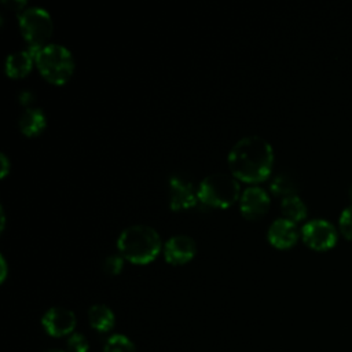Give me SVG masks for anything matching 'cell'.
Returning a JSON list of instances; mask_svg holds the SVG:
<instances>
[{"label":"cell","mask_w":352,"mask_h":352,"mask_svg":"<svg viewBox=\"0 0 352 352\" xmlns=\"http://www.w3.org/2000/svg\"><path fill=\"white\" fill-rule=\"evenodd\" d=\"M41 324L51 337L69 336L76 327V315L69 308L51 307L43 315Z\"/></svg>","instance_id":"cell-7"},{"label":"cell","mask_w":352,"mask_h":352,"mask_svg":"<svg viewBox=\"0 0 352 352\" xmlns=\"http://www.w3.org/2000/svg\"><path fill=\"white\" fill-rule=\"evenodd\" d=\"M301 236L307 246L318 252L329 250L337 243V230L324 219L307 221L301 228Z\"/></svg>","instance_id":"cell-6"},{"label":"cell","mask_w":352,"mask_h":352,"mask_svg":"<svg viewBox=\"0 0 352 352\" xmlns=\"http://www.w3.org/2000/svg\"><path fill=\"white\" fill-rule=\"evenodd\" d=\"M227 162L232 176L238 180L258 183L271 175L274 150L264 138L249 135L239 139L232 146Z\"/></svg>","instance_id":"cell-1"},{"label":"cell","mask_w":352,"mask_h":352,"mask_svg":"<svg viewBox=\"0 0 352 352\" xmlns=\"http://www.w3.org/2000/svg\"><path fill=\"white\" fill-rule=\"evenodd\" d=\"M88 322L94 330L107 333L114 327V312L104 304H94L88 309Z\"/></svg>","instance_id":"cell-14"},{"label":"cell","mask_w":352,"mask_h":352,"mask_svg":"<svg viewBox=\"0 0 352 352\" xmlns=\"http://www.w3.org/2000/svg\"><path fill=\"white\" fill-rule=\"evenodd\" d=\"M197 253L195 241L187 234H176L170 236L164 246V257L172 265L188 263Z\"/></svg>","instance_id":"cell-10"},{"label":"cell","mask_w":352,"mask_h":352,"mask_svg":"<svg viewBox=\"0 0 352 352\" xmlns=\"http://www.w3.org/2000/svg\"><path fill=\"white\" fill-rule=\"evenodd\" d=\"M10 165H11L10 160L4 153H1V177L7 176V173L10 172Z\"/></svg>","instance_id":"cell-21"},{"label":"cell","mask_w":352,"mask_h":352,"mask_svg":"<svg viewBox=\"0 0 352 352\" xmlns=\"http://www.w3.org/2000/svg\"><path fill=\"white\" fill-rule=\"evenodd\" d=\"M3 4L6 7H8V8H11V10H21V8H23L26 6V1H21V0L19 1H15V0L7 1V0H4Z\"/></svg>","instance_id":"cell-22"},{"label":"cell","mask_w":352,"mask_h":352,"mask_svg":"<svg viewBox=\"0 0 352 352\" xmlns=\"http://www.w3.org/2000/svg\"><path fill=\"white\" fill-rule=\"evenodd\" d=\"M1 230H4V224H6V216H4V209L1 208Z\"/></svg>","instance_id":"cell-25"},{"label":"cell","mask_w":352,"mask_h":352,"mask_svg":"<svg viewBox=\"0 0 352 352\" xmlns=\"http://www.w3.org/2000/svg\"><path fill=\"white\" fill-rule=\"evenodd\" d=\"M348 194H349V198H351V201H352V186L349 187V191H348Z\"/></svg>","instance_id":"cell-26"},{"label":"cell","mask_w":352,"mask_h":352,"mask_svg":"<svg viewBox=\"0 0 352 352\" xmlns=\"http://www.w3.org/2000/svg\"><path fill=\"white\" fill-rule=\"evenodd\" d=\"M89 344L88 340L81 333H73L67 338V351L69 352H88Z\"/></svg>","instance_id":"cell-20"},{"label":"cell","mask_w":352,"mask_h":352,"mask_svg":"<svg viewBox=\"0 0 352 352\" xmlns=\"http://www.w3.org/2000/svg\"><path fill=\"white\" fill-rule=\"evenodd\" d=\"M34 62L41 76L52 84H65L74 72V58L70 50L55 43L40 48Z\"/></svg>","instance_id":"cell-4"},{"label":"cell","mask_w":352,"mask_h":352,"mask_svg":"<svg viewBox=\"0 0 352 352\" xmlns=\"http://www.w3.org/2000/svg\"><path fill=\"white\" fill-rule=\"evenodd\" d=\"M241 188L238 179L227 173H210L205 176L198 188V201L209 208L226 209L231 206L239 197Z\"/></svg>","instance_id":"cell-3"},{"label":"cell","mask_w":352,"mask_h":352,"mask_svg":"<svg viewBox=\"0 0 352 352\" xmlns=\"http://www.w3.org/2000/svg\"><path fill=\"white\" fill-rule=\"evenodd\" d=\"M103 352H138L135 344L124 334H113L107 338Z\"/></svg>","instance_id":"cell-17"},{"label":"cell","mask_w":352,"mask_h":352,"mask_svg":"<svg viewBox=\"0 0 352 352\" xmlns=\"http://www.w3.org/2000/svg\"><path fill=\"white\" fill-rule=\"evenodd\" d=\"M271 205L267 191L258 186L246 187L239 198V210L248 220H257L263 217Z\"/></svg>","instance_id":"cell-8"},{"label":"cell","mask_w":352,"mask_h":352,"mask_svg":"<svg viewBox=\"0 0 352 352\" xmlns=\"http://www.w3.org/2000/svg\"><path fill=\"white\" fill-rule=\"evenodd\" d=\"M124 257L121 254H110L102 263V270L107 275H117L122 271Z\"/></svg>","instance_id":"cell-18"},{"label":"cell","mask_w":352,"mask_h":352,"mask_svg":"<svg viewBox=\"0 0 352 352\" xmlns=\"http://www.w3.org/2000/svg\"><path fill=\"white\" fill-rule=\"evenodd\" d=\"M18 23L22 36L30 45L29 52L36 56L54 30V22L50 12L41 7L25 8L18 16Z\"/></svg>","instance_id":"cell-5"},{"label":"cell","mask_w":352,"mask_h":352,"mask_svg":"<svg viewBox=\"0 0 352 352\" xmlns=\"http://www.w3.org/2000/svg\"><path fill=\"white\" fill-rule=\"evenodd\" d=\"M338 228L346 239L352 241V205L341 212L338 219Z\"/></svg>","instance_id":"cell-19"},{"label":"cell","mask_w":352,"mask_h":352,"mask_svg":"<svg viewBox=\"0 0 352 352\" xmlns=\"http://www.w3.org/2000/svg\"><path fill=\"white\" fill-rule=\"evenodd\" d=\"M19 129L26 136H37L47 126V116L40 107H28L18 120Z\"/></svg>","instance_id":"cell-12"},{"label":"cell","mask_w":352,"mask_h":352,"mask_svg":"<svg viewBox=\"0 0 352 352\" xmlns=\"http://www.w3.org/2000/svg\"><path fill=\"white\" fill-rule=\"evenodd\" d=\"M197 192L191 180L182 175L169 179V206L172 210H186L197 204Z\"/></svg>","instance_id":"cell-9"},{"label":"cell","mask_w":352,"mask_h":352,"mask_svg":"<svg viewBox=\"0 0 352 352\" xmlns=\"http://www.w3.org/2000/svg\"><path fill=\"white\" fill-rule=\"evenodd\" d=\"M34 56L29 52V50H22L12 52L6 59V73L11 78H22L25 77L33 66Z\"/></svg>","instance_id":"cell-13"},{"label":"cell","mask_w":352,"mask_h":352,"mask_svg":"<svg viewBox=\"0 0 352 352\" xmlns=\"http://www.w3.org/2000/svg\"><path fill=\"white\" fill-rule=\"evenodd\" d=\"M33 98H34V95H33L30 91H22V92H19V102H21L22 104L30 103L32 100H34Z\"/></svg>","instance_id":"cell-23"},{"label":"cell","mask_w":352,"mask_h":352,"mask_svg":"<svg viewBox=\"0 0 352 352\" xmlns=\"http://www.w3.org/2000/svg\"><path fill=\"white\" fill-rule=\"evenodd\" d=\"M0 265H1V276H0V279H1V282H4V279L7 276V261H6V257L3 254L0 256Z\"/></svg>","instance_id":"cell-24"},{"label":"cell","mask_w":352,"mask_h":352,"mask_svg":"<svg viewBox=\"0 0 352 352\" xmlns=\"http://www.w3.org/2000/svg\"><path fill=\"white\" fill-rule=\"evenodd\" d=\"M298 235H300V231H298L297 223L286 217H279L274 220L270 224L267 231L268 242L278 249L292 248L293 245H296Z\"/></svg>","instance_id":"cell-11"},{"label":"cell","mask_w":352,"mask_h":352,"mask_svg":"<svg viewBox=\"0 0 352 352\" xmlns=\"http://www.w3.org/2000/svg\"><path fill=\"white\" fill-rule=\"evenodd\" d=\"M271 191L275 195H279L282 198L289 195H296L297 192V183L294 177H292L289 173H279L274 177L271 183Z\"/></svg>","instance_id":"cell-16"},{"label":"cell","mask_w":352,"mask_h":352,"mask_svg":"<svg viewBox=\"0 0 352 352\" xmlns=\"http://www.w3.org/2000/svg\"><path fill=\"white\" fill-rule=\"evenodd\" d=\"M280 210L283 217L298 223L307 217V205L304 201L296 194V195H289L282 198L280 201Z\"/></svg>","instance_id":"cell-15"},{"label":"cell","mask_w":352,"mask_h":352,"mask_svg":"<svg viewBox=\"0 0 352 352\" xmlns=\"http://www.w3.org/2000/svg\"><path fill=\"white\" fill-rule=\"evenodd\" d=\"M47 352H63V351H58V349H52V351H47Z\"/></svg>","instance_id":"cell-27"},{"label":"cell","mask_w":352,"mask_h":352,"mask_svg":"<svg viewBox=\"0 0 352 352\" xmlns=\"http://www.w3.org/2000/svg\"><path fill=\"white\" fill-rule=\"evenodd\" d=\"M162 241L158 231L147 224H133L121 231L117 238L120 254L132 264H148L161 252Z\"/></svg>","instance_id":"cell-2"}]
</instances>
